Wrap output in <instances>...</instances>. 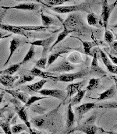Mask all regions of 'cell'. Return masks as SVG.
Instances as JSON below:
<instances>
[{"label": "cell", "mask_w": 117, "mask_h": 134, "mask_svg": "<svg viewBox=\"0 0 117 134\" xmlns=\"http://www.w3.org/2000/svg\"><path fill=\"white\" fill-rule=\"evenodd\" d=\"M63 24L70 30H73L75 32L82 34V31L85 28L83 21L80 16L77 13H71L65 20Z\"/></svg>", "instance_id": "5"}, {"label": "cell", "mask_w": 117, "mask_h": 134, "mask_svg": "<svg viewBox=\"0 0 117 134\" xmlns=\"http://www.w3.org/2000/svg\"><path fill=\"white\" fill-rule=\"evenodd\" d=\"M113 69H114V72L113 73H115V74L117 75V66H114Z\"/></svg>", "instance_id": "53"}, {"label": "cell", "mask_w": 117, "mask_h": 134, "mask_svg": "<svg viewBox=\"0 0 117 134\" xmlns=\"http://www.w3.org/2000/svg\"><path fill=\"white\" fill-rule=\"evenodd\" d=\"M96 107H98V105L94 103V102H88V103H85V104H82L80 105H78L75 107V112H76V115L77 116V123H80V121L81 119H83V115L87 113L88 111H90L91 110L95 108Z\"/></svg>", "instance_id": "12"}, {"label": "cell", "mask_w": 117, "mask_h": 134, "mask_svg": "<svg viewBox=\"0 0 117 134\" xmlns=\"http://www.w3.org/2000/svg\"><path fill=\"white\" fill-rule=\"evenodd\" d=\"M105 54L107 55V56L109 57V59H110V61L112 62V63H113L116 66H117V56L113 55H111L110 53H108V52H106Z\"/></svg>", "instance_id": "45"}, {"label": "cell", "mask_w": 117, "mask_h": 134, "mask_svg": "<svg viewBox=\"0 0 117 134\" xmlns=\"http://www.w3.org/2000/svg\"><path fill=\"white\" fill-rule=\"evenodd\" d=\"M0 122H1V121H0Z\"/></svg>", "instance_id": "60"}, {"label": "cell", "mask_w": 117, "mask_h": 134, "mask_svg": "<svg viewBox=\"0 0 117 134\" xmlns=\"http://www.w3.org/2000/svg\"><path fill=\"white\" fill-rule=\"evenodd\" d=\"M75 122H76L75 114L73 111V106L69 104L68 108H67V111H66V126L67 133L72 130V127L74 125Z\"/></svg>", "instance_id": "17"}, {"label": "cell", "mask_w": 117, "mask_h": 134, "mask_svg": "<svg viewBox=\"0 0 117 134\" xmlns=\"http://www.w3.org/2000/svg\"><path fill=\"white\" fill-rule=\"evenodd\" d=\"M89 72V70L85 68L81 69L80 71L74 72V73H65L61 75H54L52 78L54 81H59V82H64V83H70L73 82L74 80L77 79H83L84 78Z\"/></svg>", "instance_id": "6"}, {"label": "cell", "mask_w": 117, "mask_h": 134, "mask_svg": "<svg viewBox=\"0 0 117 134\" xmlns=\"http://www.w3.org/2000/svg\"><path fill=\"white\" fill-rule=\"evenodd\" d=\"M92 55H93V59L90 66L89 69V73L91 75L95 76H98L102 77V76H106V72L98 66V48H94L93 52L91 51Z\"/></svg>", "instance_id": "10"}, {"label": "cell", "mask_w": 117, "mask_h": 134, "mask_svg": "<svg viewBox=\"0 0 117 134\" xmlns=\"http://www.w3.org/2000/svg\"><path fill=\"white\" fill-rule=\"evenodd\" d=\"M98 53L101 56V59H102V62L104 63L105 66L107 67L108 70L111 73H113L114 72V69H113L114 65L112 63V62L110 61V59H109V57L107 56V55L105 54V52H104L102 49H100V48H98Z\"/></svg>", "instance_id": "24"}, {"label": "cell", "mask_w": 117, "mask_h": 134, "mask_svg": "<svg viewBox=\"0 0 117 134\" xmlns=\"http://www.w3.org/2000/svg\"><path fill=\"white\" fill-rule=\"evenodd\" d=\"M19 27L26 31H35V32H44L51 29L50 27H47L44 26H19Z\"/></svg>", "instance_id": "28"}, {"label": "cell", "mask_w": 117, "mask_h": 134, "mask_svg": "<svg viewBox=\"0 0 117 134\" xmlns=\"http://www.w3.org/2000/svg\"><path fill=\"white\" fill-rule=\"evenodd\" d=\"M102 133H106V134H117L116 132H112V131H106L103 129H102Z\"/></svg>", "instance_id": "51"}, {"label": "cell", "mask_w": 117, "mask_h": 134, "mask_svg": "<svg viewBox=\"0 0 117 134\" xmlns=\"http://www.w3.org/2000/svg\"><path fill=\"white\" fill-rule=\"evenodd\" d=\"M12 35V34H5L3 32H0V40L1 39H4V38H7L9 37H10Z\"/></svg>", "instance_id": "49"}, {"label": "cell", "mask_w": 117, "mask_h": 134, "mask_svg": "<svg viewBox=\"0 0 117 134\" xmlns=\"http://www.w3.org/2000/svg\"><path fill=\"white\" fill-rule=\"evenodd\" d=\"M71 0H44V5H49V6H59L60 5L67 2H70Z\"/></svg>", "instance_id": "38"}, {"label": "cell", "mask_w": 117, "mask_h": 134, "mask_svg": "<svg viewBox=\"0 0 117 134\" xmlns=\"http://www.w3.org/2000/svg\"><path fill=\"white\" fill-rule=\"evenodd\" d=\"M35 46L33 45H31V47L29 48V50L27 52V53L26 54L25 57L24 58V59L22 60V62L20 63L21 65L23 64H25L28 62H30L31 60H32L35 57Z\"/></svg>", "instance_id": "36"}, {"label": "cell", "mask_w": 117, "mask_h": 134, "mask_svg": "<svg viewBox=\"0 0 117 134\" xmlns=\"http://www.w3.org/2000/svg\"><path fill=\"white\" fill-rule=\"evenodd\" d=\"M3 97H4V93H1V94H0V104L2 102V100H3Z\"/></svg>", "instance_id": "52"}, {"label": "cell", "mask_w": 117, "mask_h": 134, "mask_svg": "<svg viewBox=\"0 0 117 134\" xmlns=\"http://www.w3.org/2000/svg\"><path fill=\"white\" fill-rule=\"evenodd\" d=\"M41 23H42V26L44 27H50L51 25H56L58 24L56 23V21L52 18V17H50L48 16H46L44 15L42 12L41 13Z\"/></svg>", "instance_id": "32"}, {"label": "cell", "mask_w": 117, "mask_h": 134, "mask_svg": "<svg viewBox=\"0 0 117 134\" xmlns=\"http://www.w3.org/2000/svg\"><path fill=\"white\" fill-rule=\"evenodd\" d=\"M13 115L14 114L11 113L8 116V119L5 122H0V127L3 130L5 134H13L12 133V130H11V126H10V120H11L12 117L13 116Z\"/></svg>", "instance_id": "31"}, {"label": "cell", "mask_w": 117, "mask_h": 134, "mask_svg": "<svg viewBox=\"0 0 117 134\" xmlns=\"http://www.w3.org/2000/svg\"><path fill=\"white\" fill-rule=\"evenodd\" d=\"M0 29L4 30L5 31L10 32L11 34H15L18 35H22L27 38H38V37H48L50 35L49 34H38L36 32H31V31H26L21 28L19 27V26H13V25H8L0 23Z\"/></svg>", "instance_id": "4"}, {"label": "cell", "mask_w": 117, "mask_h": 134, "mask_svg": "<svg viewBox=\"0 0 117 134\" xmlns=\"http://www.w3.org/2000/svg\"><path fill=\"white\" fill-rule=\"evenodd\" d=\"M86 80H83L80 82L70 83L66 87V98H71L74 94H76L78 91L82 90V88L85 86Z\"/></svg>", "instance_id": "16"}, {"label": "cell", "mask_w": 117, "mask_h": 134, "mask_svg": "<svg viewBox=\"0 0 117 134\" xmlns=\"http://www.w3.org/2000/svg\"><path fill=\"white\" fill-rule=\"evenodd\" d=\"M116 94V87L115 85L112 86L111 87H109L108 90H106L105 91H104L102 94H101L98 97V98H97V100H104L106 99H109L113 98L115 95Z\"/></svg>", "instance_id": "26"}, {"label": "cell", "mask_w": 117, "mask_h": 134, "mask_svg": "<svg viewBox=\"0 0 117 134\" xmlns=\"http://www.w3.org/2000/svg\"><path fill=\"white\" fill-rule=\"evenodd\" d=\"M2 9L5 10L8 9H19V10H26V11H37L40 9V5L37 3L33 2H25V3H20L16 5L13 6H1Z\"/></svg>", "instance_id": "14"}, {"label": "cell", "mask_w": 117, "mask_h": 134, "mask_svg": "<svg viewBox=\"0 0 117 134\" xmlns=\"http://www.w3.org/2000/svg\"><path fill=\"white\" fill-rule=\"evenodd\" d=\"M38 93L44 97H52L61 100L66 99V92L59 89H41Z\"/></svg>", "instance_id": "13"}, {"label": "cell", "mask_w": 117, "mask_h": 134, "mask_svg": "<svg viewBox=\"0 0 117 134\" xmlns=\"http://www.w3.org/2000/svg\"><path fill=\"white\" fill-rule=\"evenodd\" d=\"M70 63H71L72 64H79V63H83V58L81 56V55L78 52H73L70 55V56L68 57V59H67Z\"/></svg>", "instance_id": "35"}, {"label": "cell", "mask_w": 117, "mask_h": 134, "mask_svg": "<svg viewBox=\"0 0 117 134\" xmlns=\"http://www.w3.org/2000/svg\"><path fill=\"white\" fill-rule=\"evenodd\" d=\"M47 81L48 80L46 79L41 80H39L38 82H37V83H32V84H28L27 86L20 87L19 91H24V92H27L29 94L38 93L39 91L43 89V87L47 83Z\"/></svg>", "instance_id": "15"}, {"label": "cell", "mask_w": 117, "mask_h": 134, "mask_svg": "<svg viewBox=\"0 0 117 134\" xmlns=\"http://www.w3.org/2000/svg\"><path fill=\"white\" fill-rule=\"evenodd\" d=\"M115 35H116V41H117V34H116Z\"/></svg>", "instance_id": "56"}, {"label": "cell", "mask_w": 117, "mask_h": 134, "mask_svg": "<svg viewBox=\"0 0 117 134\" xmlns=\"http://www.w3.org/2000/svg\"><path fill=\"white\" fill-rule=\"evenodd\" d=\"M27 130H28V128L27 127L25 124H16L11 127L13 134H20Z\"/></svg>", "instance_id": "37"}, {"label": "cell", "mask_w": 117, "mask_h": 134, "mask_svg": "<svg viewBox=\"0 0 117 134\" xmlns=\"http://www.w3.org/2000/svg\"><path fill=\"white\" fill-rule=\"evenodd\" d=\"M47 98V97H44V96H41V97H38V96H31L28 98V100H27V102L24 104V107L25 108H27V107H30L34 103H35L36 101H38V100H43V99H45Z\"/></svg>", "instance_id": "39"}, {"label": "cell", "mask_w": 117, "mask_h": 134, "mask_svg": "<svg viewBox=\"0 0 117 134\" xmlns=\"http://www.w3.org/2000/svg\"><path fill=\"white\" fill-rule=\"evenodd\" d=\"M47 62L48 59L46 57H41L38 61L36 62L35 63V67L38 68L40 69H44L47 68Z\"/></svg>", "instance_id": "40"}, {"label": "cell", "mask_w": 117, "mask_h": 134, "mask_svg": "<svg viewBox=\"0 0 117 134\" xmlns=\"http://www.w3.org/2000/svg\"><path fill=\"white\" fill-rule=\"evenodd\" d=\"M110 78H111V79H113V80H114V82H115V87H116V95H117V76L112 75V76H110Z\"/></svg>", "instance_id": "50"}, {"label": "cell", "mask_w": 117, "mask_h": 134, "mask_svg": "<svg viewBox=\"0 0 117 134\" xmlns=\"http://www.w3.org/2000/svg\"><path fill=\"white\" fill-rule=\"evenodd\" d=\"M20 134H29V133H28V132H22V133H20Z\"/></svg>", "instance_id": "55"}, {"label": "cell", "mask_w": 117, "mask_h": 134, "mask_svg": "<svg viewBox=\"0 0 117 134\" xmlns=\"http://www.w3.org/2000/svg\"><path fill=\"white\" fill-rule=\"evenodd\" d=\"M0 133H1V132H0Z\"/></svg>", "instance_id": "61"}, {"label": "cell", "mask_w": 117, "mask_h": 134, "mask_svg": "<svg viewBox=\"0 0 117 134\" xmlns=\"http://www.w3.org/2000/svg\"><path fill=\"white\" fill-rule=\"evenodd\" d=\"M8 108H9V105H8V104L5 105L4 107H2V108H0V118L4 117V113H5V111H7Z\"/></svg>", "instance_id": "46"}, {"label": "cell", "mask_w": 117, "mask_h": 134, "mask_svg": "<svg viewBox=\"0 0 117 134\" xmlns=\"http://www.w3.org/2000/svg\"><path fill=\"white\" fill-rule=\"evenodd\" d=\"M71 1H72V0H71ZM85 1H87V0H85Z\"/></svg>", "instance_id": "59"}, {"label": "cell", "mask_w": 117, "mask_h": 134, "mask_svg": "<svg viewBox=\"0 0 117 134\" xmlns=\"http://www.w3.org/2000/svg\"><path fill=\"white\" fill-rule=\"evenodd\" d=\"M98 108H117V100L116 101H113V102H106V103H103L101 104L100 105H98Z\"/></svg>", "instance_id": "42"}, {"label": "cell", "mask_w": 117, "mask_h": 134, "mask_svg": "<svg viewBox=\"0 0 117 134\" xmlns=\"http://www.w3.org/2000/svg\"><path fill=\"white\" fill-rule=\"evenodd\" d=\"M48 9L51 10L57 13H74L78 11H83L86 13H91V7L90 4L86 2L83 3H80L78 5H59V6H49L47 5Z\"/></svg>", "instance_id": "3"}, {"label": "cell", "mask_w": 117, "mask_h": 134, "mask_svg": "<svg viewBox=\"0 0 117 134\" xmlns=\"http://www.w3.org/2000/svg\"><path fill=\"white\" fill-rule=\"evenodd\" d=\"M15 1H16V2H36L38 3L42 4L44 5V0H15Z\"/></svg>", "instance_id": "47"}, {"label": "cell", "mask_w": 117, "mask_h": 134, "mask_svg": "<svg viewBox=\"0 0 117 134\" xmlns=\"http://www.w3.org/2000/svg\"><path fill=\"white\" fill-rule=\"evenodd\" d=\"M30 72L35 77L38 76V77H41L42 79H51V80H52V76L56 74V73L51 72H48H48H44V71H42L41 69H40L37 67H34L32 69H31Z\"/></svg>", "instance_id": "22"}, {"label": "cell", "mask_w": 117, "mask_h": 134, "mask_svg": "<svg viewBox=\"0 0 117 134\" xmlns=\"http://www.w3.org/2000/svg\"><path fill=\"white\" fill-rule=\"evenodd\" d=\"M2 91L6 92L9 94H10L13 98L17 99V100H20V102H22L24 104H25L27 102V100H28V98H29L27 94L24 93V92H20V91L9 90V89H3Z\"/></svg>", "instance_id": "18"}, {"label": "cell", "mask_w": 117, "mask_h": 134, "mask_svg": "<svg viewBox=\"0 0 117 134\" xmlns=\"http://www.w3.org/2000/svg\"><path fill=\"white\" fill-rule=\"evenodd\" d=\"M102 14L100 16V20H101V23L102 25L104 26V27L106 29L108 24H109V20L110 17V15L113 12V10L114 9V8L116 7L117 5L116 2H115L114 3L109 5L108 3V0H102Z\"/></svg>", "instance_id": "8"}, {"label": "cell", "mask_w": 117, "mask_h": 134, "mask_svg": "<svg viewBox=\"0 0 117 134\" xmlns=\"http://www.w3.org/2000/svg\"><path fill=\"white\" fill-rule=\"evenodd\" d=\"M113 28H116V29H117V23L116 24H115V25H113Z\"/></svg>", "instance_id": "54"}, {"label": "cell", "mask_w": 117, "mask_h": 134, "mask_svg": "<svg viewBox=\"0 0 117 134\" xmlns=\"http://www.w3.org/2000/svg\"><path fill=\"white\" fill-rule=\"evenodd\" d=\"M28 133L29 134H42L41 133V132H40L38 130H35V129H30V130H28Z\"/></svg>", "instance_id": "48"}, {"label": "cell", "mask_w": 117, "mask_h": 134, "mask_svg": "<svg viewBox=\"0 0 117 134\" xmlns=\"http://www.w3.org/2000/svg\"><path fill=\"white\" fill-rule=\"evenodd\" d=\"M100 83H101V79L98 77V78H91L89 80V82H88V84L87 86V89L86 91H94V90H96L99 85H100Z\"/></svg>", "instance_id": "34"}, {"label": "cell", "mask_w": 117, "mask_h": 134, "mask_svg": "<svg viewBox=\"0 0 117 134\" xmlns=\"http://www.w3.org/2000/svg\"><path fill=\"white\" fill-rule=\"evenodd\" d=\"M111 46V53L110 54H113V55H117V41H113V42L110 44Z\"/></svg>", "instance_id": "44"}, {"label": "cell", "mask_w": 117, "mask_h": 134, "mask_svg": "<svg viewBox=\"0 0 117 134\" xmlns=\"http://www.w3.org/2000/svg\"><path fill=\"white\" fill-rule=\"evenodd\" d=\"M21 44V41L17 38V37H13L11 41H10V45H9V55L5 61V63H4V66H6L9 60L11 59V58L13 57V54L15 53V52L18 49V48L20 46Z\"/></svg>", "instance_id": "19"}, {"label": "cell", "mask_w": 117, "mask_h": 134, "mask_svg": "<svg viewBox=\"0 0 117 134\" xmlns=\"http://www.w3.org/2000/svg\"><path fill=\"white\" fill-rule=\"evenodd\" d=\"M20 66H21L20 63H16V64L11 65L10 66H9L3 70H0V75H12L13 76L14 73H16L19 70Z\"/></svg>", "instance_id": "29"}, {"label": "cell", "mask_w": 117, "mask_h": 134, "mask_svg": "<svg viewBox=\"0 0 117 134\" xmlns=\"http://www.w3.org/2000/svg\"><path fill=\"white\" fill-rule=\"evenodd\" d=\"M77 66L74 64H72L66 59H63L60 61L56 65H54L48 69V72L54 73H60V72H68L76 69Z\"/></svg>", "instance_id": "9"}, {"label": "cell", "mask_w": 117, "mask_h": 134, "mask_svg": "<svg viewBox=\"0 0 117 134\" xmlns=\"http://www.w3.org/2000/svg\"><path fill=\"white\" fill-rule=\"evenodd\" d=\"M115 2H117V0H116V1H115Z\"/></svg>", "instance_id": "58"}, {"label": "cell", "mask_w": 117, "mask_h": 134, "mask_svg": "<svg viewBox=\"0 0 117 134\" xmlns=\"http://www.w3.org/2000/svg\"><path fill=\"white\" fill-rule=\"evenodd\" d=\"M48 134H54L53 133H48Z\"/></svg>", "instance_id": "57"}, {"label": "cell", "mask_w": 117, "mask_h": 134, "mask_svg": "<svg viewBox=\"0 0 117 134\" xmlns=\"http://www.w3.org/2000/svg\"><path fill=\"white\" fill-rule=\"evenodd\" d=\"M61 107V104L58 105V107L55 108L53 110L42 114L37 117L31 118L30 122L35 127L39 130H50L55 125V120L57 119L59 108Z\"/></svg>", "instance_id": "1"}, {"label": "cell", "mask_w": 117, "mask_h": 134, "mask_svg": "<svg viewBox=\"0 0 117 134\" xmlns=\"http://www.w3.org/2000/svg\"><path fill=\"white\" fill-rule=\"evenodd\" d=\"M85 93H86V90H80V91H78L77 93L75 94V96L74 97H73L70 100V104H71L72 106H74V105H77L78 104H80V101L82 100L83 99V96H84V94H85Z\"/></svg>", "instance_id": "33"}, {"label": "cell", "mask_w": 117, "mask_h": 134, "mask_svg": "<svg viewBox=\"0 0 117 134\" xmlns=\"http://www.w3.org/2000/svg\"><path fill=\"white\" fill-rule=\"evenodd\" d=\"M55 39V36H50L46 38L38 39L33 42H29V44L33 46L42 47V52H41L42 57H46V54L50 49V45L54 43Z\"/></svg>", "instance_id": "11"}, {"label": "cell", "mask_w": 117, "mask_h": 134, "mask_svg": "<svg viewBox=\"0 0 117 134\" xmlns=\"http://www.w3.org/2000/svg\"><path fill=\"white\" fill-rule=\"evenodd\" d=\"M82 44H83V53L87 55H89V56H93L92 55V52H91V50H92V48L96 46L97 44L95 42H93V41H82L80 38H78Z\"/></svg>", "instance_id": "27"}, {"label": "cell", "mask_w": 117, "mask_h": 134, "mask_svg": "<svg viewBox=\"0 0 117 134\" xmlns=\"http://www.w3.org/2000/svg\"><path fill=\"white\" fill-rule=\"evenodd\" d=\"M70 48H59L58 51L53 52L52 54H51L48 58V62H47V67H50L55 61L56 59L63 54H66L70 52Z\"/></svg>", "instance_id": "21"}, {"label": "cell", "mask_w": 117, "mask_h": 134, "mask_svg": "<svg viewBox=\"0 0 117 134\" xmlns=\"http://www.w3.org/2000/svg\"><path fill=\"white\" fill-rule=\"evenodd\" d=\"M63 30L60 32V33L58 34V36H57V38H56V40L55 41V42L52 44V46L50 47V51H52L59 43H60L62 41H63L70 34L73 33V32H75L74 31H73V30H70V29H68L63 24Z\"/></svg>", "instance_id": "20"}, {"label": "cell", "mask_w": 117, "mask_h": 134, "mask_svg": "<svg viewBox=\"0 0 117 134\" xmlns=\"http://www.w3.org/2000/svg\"><path fill=\"white\" fill-rule=\"evenodd\" d=\"M97 114L94 113L91 117L87 119L83 122L79 123L77 126L70 130L67 134H70L76 131H80L85 134H102V129L95 125Z\"/></svg>", "instance_id": "2"}, {"label": "cell", "mask_w": 117, "mask_h": 134, "mask_svg": "<svg viewBox=\"0 0 117 134\" xmlns=\"http://www.w3.org/2000/svg\"><path fill=\"white\" fill-rule=\"evenodd\" d=\"M87 20L88 25H90V26L96 27H99L100 26H102L100 17L98 16H97L96 14H94V13L91 12L88 13V15L87 16Z\"/></svg>", "instance_id": "25"}, {"label": "cell", "mask_w": 117, "mask_h": 134, "mask_svg": "<svg viewBox=\"0 0 117 134\" xmlns=\"http://www.w3.org/2000/svg\"><path fill=\"white\" fill-rule=\"evenodd\" d=\"M10 102L13 103V109H14L15 112L17 114V116L27 126V127L28 128V130L31 129V124L30 120L28 119V116H27V111L25 110L24 105V106H21L20 105V101L18 100L17 99H16V98H13L10 100Z\"/></svg>", "instance_id": "7"}, {"label": "cell", "mask_w": 117, "mask_h": 134, "mask_svg": "<svg viewBox=\"0 0 117 134\" xmlns=\"http://www.w3.org/2000/svg\"><path fill=\"white\" fill-rule=\"evenodd\" d=\"M104 38H105V41H106V43H107L108 44L110 45V44L113 42V40H114L113 34L110 31L105 30V35H104Z\"/></svg>", "instance_id": "41"}, {"label": "cell", "mask_w": 117, "mask_h": 134, "mask_svg": "<svg viewBox=\"0 0 117 134\" xmlns=\"http://www.w3.org/2000/svg\"><path fill=\"white\" fill-rule=\"evenodd\" d=\"M18 78V76H13L12 75H1L0 83L5 87H12Z\"/></svg>", "instance_id": "23"}, {"label": "cell", "mask_w": 117, "mask_h": 134, "mask_svg": "<svg viewBox=\"0 0 117 134\" xmlns=\"http://www.w3.org/2000/svg\"><path fill=\"white\" fill-rule=\"evenodd\" d=\"M34 80H35V76H32L31 74H23L20 76L17 82L13 84V87H18L19 85H22L26 83L31 82Z\"/></svg>", "instance_id": "30"}, {"label": "cell", "mask_w": 117, "mask_h": 134, "mask_svg": "<svg viewBox=\"0 0 117 134\" xmlns=\"http://www.w3.org/2000/svg\"><path fill=\"white\" fill-rule=\"evenodd\" d=\"M31 110H32L34 112H37V113H38L40 115L44 114V112L46 111V109L44 108L43 107H41L40 104H36V105H35V106H32Z\"/></svg>", "instance_id": "43"}]
</instances>
